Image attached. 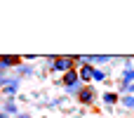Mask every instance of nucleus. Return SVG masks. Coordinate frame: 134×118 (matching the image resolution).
Segmentation results:
<instances>
[{
	"mask_svg": "<svg viewBox=\"0 0 134 118\" xmlns=\"http://www.w3.org/2000/svg\"><path fill=\"white\" fill-rule=\"evenodd\" d=\"M52 69H54L57 73L73 71V69H75V59H73V57H57V59L52 61Z\"/></svg>",
	"mask_w": 134,
	"mask_h": 118,
	"instance_id": "1",
	"label": "nucleus"
},
{
	"mask_svg": "<svg viewBox=\"0 0 134 118\" xmlns=\"http://www.w3.org/2000/svg\"><path fill=\"white\" fill-rule=\"evenodd\" d=\"M12 66H21V57L19 54H5L0 57V71L5 73V69H12Z\"/></svg>",
	"mask_w": 134,
	"mask_h": 118,
	"instance_id": "2",
	"label": "nucleus"
},
{
	"mask_svg": "<svg viewBox=\"0 0 134 118\" xmlns=\"http://www.w3.org/2000/svg\"><path fill=\"white\" fill-rule=\"evenodd\" d=\"M61 80H64V85H66V90H71V88H75V85H80V78H78V71L73 69V71H66L64 76H61Z\"/></svg>",
	"mask_w": 134,
	"mask_h": 118,
	"instance_id": "3",
	"label": "nucleus"
},
{
	"mask_svg": "<svg viewBox=\"0 0 134 118\" xmlns=\"http://www.w3.org/2000/svg\"><path fill=\"white\" fill-rule=\"evenodd\" d=\"M78 99H80L82 104H92V102H94V90H92V88H80V90H78Z\"/></svg>",
	"mask_w": 134,
	"mask_h": 118,
	"instance_id": "4",
	"label": "nucleus"
},
{
	"mask_svg": "<svg viewBox=\"0 0 134 118\" xmlns=\"http://www.w3.org/2000/svg\"><path fill=\"white\" fill-rule=\"evenodd\" d=\"M92 73H94V66H80V69H78V78H80L82 83H90V80H92Z\"/></svg>",
	"mask_w": 134,
	"mask_h": 118,
	"instance_id": "5",
	"label": "nucleus"
},
{
	"mask_svg": "<svg viewBox=\"0 0 134 118\" xmlns=\"http://www.w3.org/2000/svg\"><path fill=\"white\" fill-rule=\"evenodd\" d=\"M2 95H5V97H9V99H12V97H14V95H16V83H7V85H5V88H2Z\"/></svg>",
	"mask_w": 134,
	"mask_h": 118,
	"instance_id": "6",
	"label": "nucleus"
},
{
	"mask_svg": "<svg viewBox=\"0 0 134 118\" xmlns=\"http://www.w3.org/2000/svg\"><path fill=\"white\" fill-rule=\"evenodd\" d=\"M122 78H125V85H130L134 80V69H125L122 71Z\"/></svg>",
	"mask_w": 134,
	"mask_h": 118,
	"instance_id": "7",
	"label": "nucleus"
},
{
	"mask_svg": "<svg viewBox=\"0 0 134 118\" xmlns=\"http://www.w3.org/2000/svg\"><path fill=\"white\" fill-rule=\"evenodd\" d=\"M2 111H5V116H9V114H16V106H14V102L9 99V102L2 106Z\"/></svg>",
	"mask_w": 134,
	"mask_h": 118,
	"instance_id": "8",
	"label": "nucleus"
},
{
	"mask_svg": "<svg viewBox=\"0 0 134 118\" xmlns=\"http://www.w3.org/2000/svg\"><path fill=\"white\" fill-rule=\"evenodd\" d=\"M104 102H106V104H115V102H118V95H113V92H106V95H104Z\"/></svg>",
	"mask_w": 134,
	"mask_h": 118,
	"instance_id": "9",
	"label": "nucleus"
},
{
	"mask_svg": "<svg viewBox=\"0 0 134 118\" xmlns=\"http://www.w3.org/2000/svg\"><path fill=\"white\" fill-rule=\"evenodd\" d=\"M104 78H106V73H104V71H99V69L94 66V73H92V80H104Z\"/></svg>",
	"mask_w": 134,
	"mask_h": 118,
	"instance_id": "10",
	"label": "nucleus"
},
{
	"mask_svg": "<svg viewBox=\"0 0 134 118\" xmlns=\"http://www.w3.org/2000/svg\"><path fill=\"white\" fill-rule=\"evenodd\" d=\"M19 73H21V76H31L33 69H31V66H19Z\"/></svg>",
	"mask_w": 134,
	"mask_h": 118,
	"instance_id": "11",
	"label": "nucleus"
},
{
	"mask_svg": "<svg viewBox=\"0 0 134 118\" xmlns=\"http://www.w3.org/2000/svg\"><path fill=\"white\" fill-rule=\"evenodd\" d=\"M125 106H127V109H134V95L125 97Z\"/></svg>",
	"mask_w": 134,
	"mask_h": 118,
	"instance_id": "12",
	"label": "nucleus"
},
{
	"mask_svg": "<svg viewBox=\"0 0 134 118\" xmlns=\"http://www.w3.org/2000/svg\"><path fill=\"white\" fill-rule=\"evenodd\" d=\"M2 85H5V73L0 71V90H2Z\"/></svg>",
	"mask_w": 134,
	"mask_h": 118,
	"instance_id": "13",
	"label": "nucleus"
},
{
	"mask_svg": "<svg viewBox=\"0 0 134 118\" xmlns=\"http://www.w3.org/2000/svg\"><path fill=\"white\" fill-rule=\"evenodd\" d=\"M125 88H127L130 92H134V83H130V85H125Z\"/></svg>",
	"mask_w": 134,
	"mask_h": 118,
	"instance_id": "14",
	"label": "nucleus"
},
{
	"mask_svg": "<svg viewBox=\"0 0 134 118\" xmlns=\"http://www.w3.org/2000/svg\"><path fill=\"white\" fill-rule=\"evenodd\" d=\"M19 118H28V116H26V114H24V116H19Z\"/></svg>",
	"mask_w": 134,
	"mask_h": 118,
	"instance_id": "15",
	"label": "nucleus"
}]
</instances>
